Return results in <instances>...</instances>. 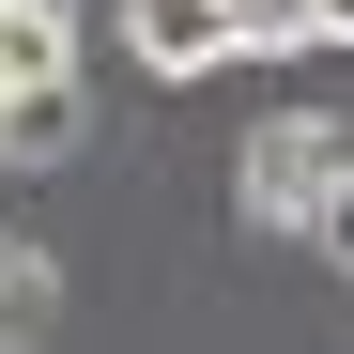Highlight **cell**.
<instances>
[{
  "label": "cell",
  "mask_w": 354,
  "mask_h": 354,
  "mask_svg": "<svg viewBox=\"0 0 354 354\" xmlns=\"http://www.w3.org/2000/svg\"><path fill=\"white\" fill-rule=\"evenodd\" d=\"M216 16H231V62H292V46H324L308 0H216Z\"/></svg>",
  "instance_id": "obj_5"
},
{
  "label": "cell",
  "mask_w": 354,
  "mask_h": 354,
  "mask_svg": "<svg viewBox=\"0 0 354 354\" xmlns=\"http://www.w3.org/2000/svg\"><path fill=\"white\" fill-rule=\"evenodd\" d=\"M46 339H62V262L31 231H0V354H46Z\"/></svg>",
  "instance_id": "obj_3"
},
{
  "label": "cell",
  "mask_w": 354,
  "mask_h": 354,
  "mask_svg": "<svg viewBox=\"0 0 354 354\" xmlns=\"http://www.w3.org/2000/svg\"><path fill=\"white\" fill-rule=\"evenodd\" d=\"M108 31H124V62H139V77H169V93L231 62V16H216V0H124Z\"/></svg>",
  "instance_id": "obj_2"
},
{
  "label": "cell",
  "mask_w": 354,
  "mask_h": 354,
  "mask_svg": "<svg viewBox=\"0 0 354 354\" xmlns=\"http://www.w3.org/2000/svg\"><path fill=\"white\" fill-rule=\"evenodd\" d=\"M308 31H324V46H354V0H308Z\"/></svg>",
  "instance_id": "obj_7"
},
{
  "label": "cell",
  "mask_w": 354,
  "mask_h": 354,
  "mask_svg": "<svg viewBox=\"0 0 354 354\" xmlns=\"http://www.w3.org/2000/svg\"><path fill=\"white\" fill-rule=\"evenodd\" d=\"M292 247H324V262L354 277V169H339V185H324V216H308V231H292Z\"/></svg>",
  "instance_id": "obj_6"
},
{
  "label": "cell",
  "mask_w": 354,
  "mask_h": 354,
  "mask_svg": "<svg viewBox=\"0 0 354 354\" xmlns=\"http://www.w3.org/2000/svg\"><path fill=\"white\" fill-rule=\"evenodd\" d=\"M339 169H354V139L324 124V108H277V124L247 139V169H231V201H247L262 231H308V216H324V185H339Z\"/></svg>",
  "instance_id": "obj_1"
},
{
  "label": "cell",
  "mask_w": 354,
  "mask_h": 354,
  "mask_svg": "<svg viewBox=\"0 0 354 354\" xmlns=\"http://www.w3.org/2000/svg\"><path fill=\"white\" fill-rule=\"evenodd\" d=\"M0 154H16V169L77 154V93H0Z\"/></svg>",
  "instance_id": "obj_4"
},
{
  "label": "cell",
  "mask_w": 354,
  "mask_h": 354,
  "mask_svg": "<svg viewBox=\"0 0 354 354\" xmlns=\"http://www.w3.org/2000/svg\"><path fill=\"white\" fill-rule=\"evenodd\" d=\"M16 16H31V0H0V46H16Z\"/></svg>",
  "instance_id": "obj_8"
}]
</instances>
